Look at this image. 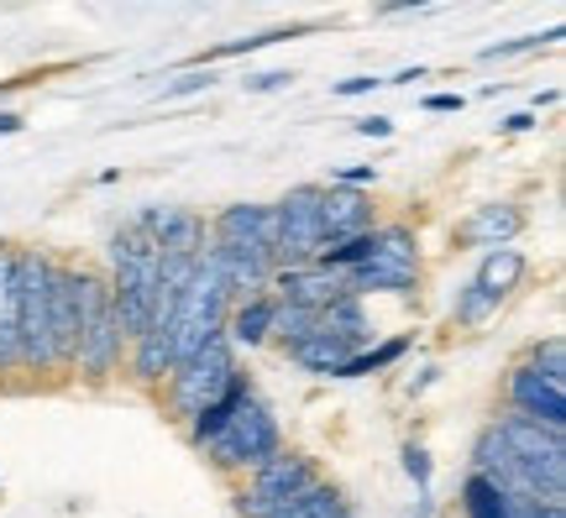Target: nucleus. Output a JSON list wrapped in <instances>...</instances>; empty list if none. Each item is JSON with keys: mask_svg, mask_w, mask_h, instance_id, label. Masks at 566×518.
<instances>
[{"mask_svg": "<svg viewBox=\"0 0 566 518\" xmlns=\"http://www.w3.org/2000/svg\"><path fill=\"white\" fill-rule=\"evenodd\" d=\"M226 319H231V288L221 278L216 252L205 246L200 262H195V278L184 283L179 304H174V325H168V357H174V367H184L210 340H221Z\"/></svg>", "mask_w": 566, "mask_h": 518, "instance_id": "obj_1", "label": "nucleus"}, {"mask_svg": "<svg viewBox=\"0 0 566 518\" xmlns=\"http://www.w3.org/2000/svg\"><path fill=\"white\" fill-rule=\"evenodd\" d=\"M111 262H116V278H111V299H116V319H122V336L137 340L147 330L153 315V294H158V267H163V246L158 236L142 225V215L126 225L122 236L111 241Z\"/></svg>", "mask_w": 566, "mask_h": 518, "instance_id": "obj_2", "label": "nucleus"}, {"mask_svg": "<svg viewBox=\"0 0 566 518\" xmlns=\"http://www.w3.org/2000/svg\"><path fill=\"white\" fill-rule=\"evenodd\" d=\"M48 294H53V262L38 252H17V367L32 372H53Z\"/></svg>", "mask_w": 566, "mask_h": 518, "instance_id": "obj_3", "label": "nucleus"}, {"mask_svg": "<svg viewBox=\"0 0 566 518\" xmlns=\"http://www.w3.org/2000/svg\"><path fill=\"white\" fill-rule=\"evenodd\" d=\"M499 440L509 445V456L520 461V472H525V482L535 487V498L562 503V493H566V440H562V430L535 424V419H525V414H509L504 424H499Z\"/></svg>", "mask_w": 566, "mask_h": 518, "instance_id": "obj_4", "label": "nucleus"}, {"mask_svg": "<svg viewBox=\"0 0 566 518\" xmlns=\"http://www.w3.org/2000/svg\"><path fill=\"white\" fill-rule=\"evenodd\" d=\"M122 319H116V299H111V283L90 278L80 283V346H74V367L84 378H111L116 361H122Z\"/></svg>", "mask_w": 566, "mask_h": 518, "instance_id": "obj_5", "label": "nucleus"}, {"mask_svg": "<svg viewBox=\"0 0 566 518\" xmlns=\"http://www.w3.org/2000/svg\"><path fill=\"white\" fill-rule=\"evenodd\" d=\"M205 451H210V461L216 466H268V461L283 451V440H279V424H273V414H268V403L258 399V393H247L237 409H231V419H226L216 435L205 440Z\"/></svg>", "mask_w": 566, "mask_h": 518, "instance_id": "obj_6", "label": "nucleus"}, {"mask_svg": "<svg viewBox=\"0 0 566 518\" xmlns=\"http://www.w3.org/2000/svg\"><path fill=\"white\" fill-rule=\"evenodd\" d=\"M321 194L325 189H315V183H300V189H289V194L273 204V225H279L273 257H279V267H304V262H315L325 252Z\"/></svg>", "mask_w": 566, "mask_h": 518, "instance_id": "obj_7", "label": "nucleus"}, {"mask_svg": "<svg viewBox=\"0 0 566 518\" xmlns=\"http://www.w3.org/2000/svg\"><path fill=\"white\" fill-rule=\"evenodd\" d=\"M231 382H237V357H231V340L221 336V340H210L205 351H195L184 367H174V409L195 424Z\"/></svg>", "mask_w": 566, "mask_h": 518, "instance_id": "obj_8", "label": "nucleus"}, {"mask_svg": "<svg viewBox=\"0 0 566 518\" xmlns=\"http://www.w3.org/2000/svg\"><path fill=\"white\" fill-rule=\"evenodd\" d=\"M373 236H378L373 257L346 273L352 294H373V288H384V294H409V288L420 283V252H415V236H409L405 225H388V231H373Z\"/></svg>", "mask_w": 566, "mask_h": 518, "instance_id": "obj_9", "label": "nucleus"}, {"mask_svg": "<svg viewBox=\"0 0 566 518\" xmlns=\"http://www.w3.org/2000/svg\"><path fill=\"white\" fill-rule=\"evenodd\" d=\"M520 273H525V257H520L514 246H493V252L483 257V267L472 273V283L462 288V299H457V319H462V325L488 319L499 304L509 299V288L520 283Z\"/></svg>", "mask_w": 566, "mask_h": 518, "instance_id": "obj_10", "label": "nucleus"}, {"mask_svg": "<svg viewBox=\"0 0 566 518\" xmlns=\"http://www.w3.org/2000/svg\"><path fill=\"white\" fill-rule=\"evenodd\" d=\"M310 482H315V466L304 456H294V451H279L268 466H258L252 487L242 493V514L247 518H273L289 498H300Z\"/></svg>", "mask_w": 566, "mask_h": 518, "instance_id": "obj_11", "label": "nucleus"}, {"mask_svg": "<svg viewBox=\"0 0 566 518\" xmlns=\"http://www.w3.org/2000/svg\"><path fill=\"white\" fill-rule=\"evenodd\" d=\"M80 267H53V294H48V336H53V367H74L80 346Z\"/></svg>", "mask_w": 566, "mask_h": 518, "instance_id": "obj_12", "label": "nucleus"}, {"mask_svg": "<svg viewBox=\"0 0 566 518\" xmlns=\"http://www.w3.org/2000/svg\"><path fill=\"white\" fill-rule=\"evenodd\" d=\"M283 288V304H300V309H331L336 299H357L346 273H331V267H279L273 273Z\"/></svg>", "mask_w": 566, "mask_h": 518, "instance_id": "obj_13", "label": "nucleus"}, {"mask_svg": "<svg viewBox=\"0 0 566 518\" xmlns=\"http://www.w3.org/2000/svg\"><path fill=\"white\" fill-rule=\"evenodd\" d=\"M273 236H279L273 204H231V210H221V220H216V246H252V252H268V257H273Z\"/></svg>", "mask_w": 566, "mask_h": 518, "instance_id": "obj_14", "label": "nucleus"}, {"mask_svg": "<svg viewBox=\"0 0 566 518\" xmlns=\"http://www.w3.org/2000/svg\"><path fill=\"white\" fill-rule=\"evenodd\" d=\"M509 399H514V409L525 419H535V424H551V430L566 424V393L556 382L541 378L535 367H520V372L509 378Z\"/></svg>", "mask_w": 566, "mask_h": 518, "instance_id": "obj_15", "label": "nucleus"}, {"mask_svg": "<svg viewBox=\"0 0 566 518\" xmlns=\"http://www.w3.org/2000/svg\"><path fill=\"white\" fill-rule=\"evenodd\" d=\"M373 225V204L357 194V189H331L321 194V231H325V246H342L352 236H367Z\"/></svg>", "mask_w": 566, "mask_h": 518, "instance_id": "obj_16", "label": "nucleus"}, {"mask_svg": "<svg viewBox=\"0 0 566 518\" xmlns=\"http://www.w3.org/2000/svg\"><path fill=\"white\" fill-rule=\"evenodd\" d=\"M142 225L158 236L163 257H200L205 252V220L189 210H147Z\"/></svg>", "mask_w": 566, "mask_h": 518, "instance_id": "obj_17", "label": "nucleus"}, {"mask_svg": "<svg viewBox=\"0 0 566 518\" xmlns=\"http://www.w3.org/2000/svg\"><path fill=\"white\" fill-rule=\"evenodd\" d=\"M520 225H525V215L514 204H483V210H472L462 220V241H472V246H509L520 236Z\"/></svg>", "mask_w": 566, "mask_h": 518, "instance_id": "obj_18", "label": "nucleus"}, {"mask_svg": "<svg viewBox=\"0 0 566 518\" xmlns=\"http://www.w3.org/2000/svg\"><path fill=\"white\" fill-rule=\"evenodd\" d=\"M289 357L300 361L304 372H321V378H342V367H346L352 357H357V346H352V340L325 336V330H315L310 340H300V346H289Z\"/></svg>", "mask_w": 566, "mask_h": 518, "instance_id": "obj_19", "label": "nucleus"}, {"mask_svg": "<svg viewBox=\"0 0 566 518\" xmlns=\"http://www.w3.org/2000/svg\"><path fill=\"white\" fill-rule=\"evenodd\" d=\"M17 367V252H0V372Z\"/></svg>", "mask_w": 566, "mask_h": 518, "instance_id": "obj_20", "label": "nucleus"}, {"mask_svg": "<svg viewBox=\"0 0 566 518\" xmlns=\"http://www.w3.org/2000/svg\"><path fill=\"white\" fill-rule=\"evenodd\" d=\"M268 330H273V299H247L237 315L226 319V336L237 340V346H258V340H268Z\"/></svg>", "mask_w": 566, "mask_h": 518, "instance_id": "obj_21", "label": "nucleus"}, {"mask_svg": "<svg viewBox=\"0 0 566 518\" xmlns=\"http://www.w3.org/2000/svg\"><path fill=\"white\" fill-rule=\"evenodd\" d=\"M336 514H346L342 493H336V487H325V482H310L300 498H289L273 518H336Z\"/></svg>", "mask_w": 566, "mask_h": 518, "instance_id": "obj_22", "label": "nucleus"}, {"mask_svg": "<svg viewBox=\"0 0 566 518\" xmlns=\"http://www.w3.org/2000/svg\"><path fill=\"white\" fill-rule=\"evenodd\" d=\"M321 330V309H300V304H273V330L268 336H279L283 346H300Z\"/></svg>", "mask_w": 566, "mask_h": 518, "instance_id": "obj_23", "label": "nucleus"}, {"mask_svg": "<svg viewBox=\"0 0 566 518\" xmlns=\"http://www.w3.org/2000/svg\"><path fill=\"white\" fill-rule=\"evenodd\" d=\"M247 393H252V388H247V382L237 378V382H231V388L221 393V399H216L200 419H195V424H189V440H195V445H205V440H210V435H216V430L226 424V419H231V409H237V403H242Z\"/></svg>", "mask_w": 566, "mask_h": 518, "instance_id": "obj_24", "label": "nucleus"}, {"mask_svg": "<svg viewBox=\"0 0 566 518\" xmlns=\"http://www.w3.org/2000/svg\"><path fill=\"white\" fill-rule=\"evenodd\" d=\"M509 498L483 477H467V518H504Z\"/></svg>", "mask_w": 566, "mask_h": 518, "instance_id": "obj_25", "label": "nucleus"}, {"mask_svg": "<svg viewBox=\"0 0 566 518\" xmlns=\"http://www.w3.org/2000/svg\"><path fill=\"white\" fill-rule=\"evenodd\" d=\"M405 357V340H388V346H378V351H357V357L342 367V378H367V372H378V367H388V361Z\"/></svg>", "mask_w": 566, "mask_h": 518, "instance_id": "obj_26", "label": "nucleus"}, {"mask_svg": "<svg viewBox=\"0 0 566 518\" xmlns=\"http://www.w3.org/2000/svg\"><path fill=\"white\" fill-rule=\"evenodd\" d=\"M530 367H535L546 382H556V388H562V382H566V346H562V336H551L546 346L535 351V361H530Z\"/></svg>", "mask_w": 566, "mask_h": 518, "instance_id": "obj_27", "label": "nucleus"}, {"mask_svg": "<svg viewBox=\"0 0 566 518\" xmlns=\"http://www.w3.org/2000/svg\"><path fill=\"white\" fill-rule=\"evenodd\" d=\"M195 89H210V74H179L174 84H163V101H179V95H195Z\"/></svg>", "mask_w": 566, "mask_h": 518, "instance_id": "obj_28", "label": "nucleus"}, {"mask_svg": "<svg viewBox=\"0 0 566 518\" xmlns=\"http://www.w3.org/2000/svg\"><path fill=\"white\" fill-rule=\"evenodd\" d=\"M504 518H566L562 503H509Z\"/></svg>", "mask_w": 566, "mask_h": 518, "instance_id": "obj_29", "label": "nucleus"}, {"mask_svg": "<svg viewBox=\"0 0 566 518\" xmlns=\"http://www.w3.org/2000/svg\"><path fill=\"white\" fill-rule=\"evenodd\" d=\"M405 472L415 477V487H420V493L430 487V456H424L420 445H409V451H405Z\"/></svg>", "mask_w": 566, "mask_h": 518, "instance_id": "obj_30", "label": "nucleus"}, {"mask_svg": "<svg viewBox=\"0 0 566 518\" xmlns=\"http://www.w3.org/2000/svg\"><path fill=\"white\" fill-rule=\"evenodd\" d=\"M283 84H294V74H258V80H247V89H252V95H263V89H283Z\"/></svg>", "mask_w": 566, "mask_h": 518, "instance_id": "obj_31", "label": "nucleus"}, {"mask_svg": "<svg viewBox=\"0 0 566 518\" xmlns=\"http://www.w3.org/2000/svg\"><path fill=\"white\" fill-rule=\"evenodd\" d=\"M373 179H378L373 168H342V173H336V183H342V189H363V183H373Z\"/></svg>", "mask_w": 566, "mask_h": 518, "instance_id": "obj_32", "label": "nucleus"}, {"mask_svg": "<svg viewBox=\"0 0 566 518\" xmlns=\"http://www.w3.org/2000/svg\"><path fill=\"white\" fill-rule=\"evenodd\" d=\"M388 131H394V120H384V116L357 120V137H388Z\"/></svg>", "mask_w": 566, "mask_h": 518, "instance_id": "obj_33", "label": "nucleus"}, {"mask_svg": "<svg viewBox=\"0 0 566 518\" xmlns=\"http://www.w3.org/2000/svg\"><path fill=\"white\" fill-rule=\"evenodd\" d=\"M378 84H384V80H373V74H363V80H346L342 89H336V95H367V89H378Z\"/></svg>", "mask_w": 566, "mask_h": 518, "instance_id": "obj_34", "label": "nucleus"}, {"mask_svg": "<svg viewBox=\"0 0 566 518\" xmlns=\"http://www.w3.org/2000/svg\"><path fill=\"white\" fill-rule=\"evenodd\" d=\"M424 110H462V95H430Z\"/></svg>", "mask_w": 566, "mask_h": 518, "instance_id": "obj_35", "label": "nucleus"}, {"mask_svg": "<svg viewBox=\"0 0 566 518\" xmlns=\"http://www.w3.org/2000/svg\"><path fill=\"white\" fill-rule=\"evenodd\" d=\"M11 131H21V116H11V110H6V116H0V137H11Z\"/></svg>", "mask_w": 566, "mask_h": 518, "instance_id": "obj_36", "label": "nucleus"}, {"mask_svg": "<svg viewBox=\"0 0 566 518\" xmlns=\"http://www.w3.org/2000/svg\"><path fill=\"white\" fill-rule=\"evenodd\" d=\"M530 126H535V116H530V110H525V116H509V131H530Z\"/></svg>", "mask_w": 566, "mask_h": 518, "instance_id": "obj_37", "label": "nucleus"}, {"mask_svg": "<svg viewBox=\"0 0 566 518\" xmlns=\"http://www.w3.org/2000/svg\"><path fill=\"white\" fill-rule=\"evenodd\" d=\"M336 518H352V514H336Z\"/></svg>", "mask_w": 566, "mask_h": 518, "instance_id": "obj_38", "label": "nucleus"}]
</instances>
